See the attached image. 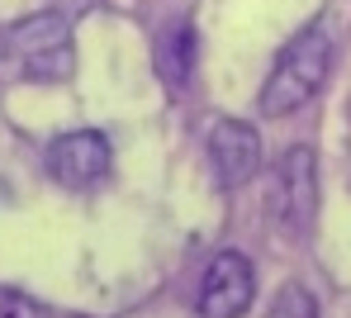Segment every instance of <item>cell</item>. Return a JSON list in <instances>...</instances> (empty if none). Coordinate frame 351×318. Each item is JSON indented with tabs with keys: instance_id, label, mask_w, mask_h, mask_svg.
I'll use <instances>...</instances> for the list:
<instances>
[{
	"instance_id": "obj_5",
	"label": "cell",
	"mask_w": 351,
	"mask_h": 318,
	"mask_svg": "<svg viewBox=\"0 0 351 318\" xmlns=\"http://www.w3.org/2000/svg\"><path fill=\"white\" fill-rule=\"evenodd\" d=\"M256 299V271L242 252H219L199 280V318H242Z\"/></svg>"
},
{
	"instance_id": "obj_8",
	"label": "cell",
	"mask_w": 351,
	"mask_h": 318,
	"mask_svg": "<svg viewBox=\"0 0 351 318\" xmlns=\"http://www.w3.org/2000/svg\"><path fill=\"white\" fill-rule=\"evenodd\" d=\"M271 318H318V304H313V295L304 285H285L276 295V304H271Z\"/></svg>"
},
{
	"instance_id": "obj_1",
	"label": "cell",
	"mask_w": 351,
	"mask_h": 318,
	"mask_svg": "<svg viewBox=\"0 0 351 318\" xmlns=\"http://www.w3.org/2000/svg\"><path fill=\"white\" fill-rule=\"evenodd\" d=\"M328 66H332V34L323 29V19H313L280 48V58L256 95V110L266 119H285L294 110H304L318 95V86L328 81Z\"/></svg>"
},
{
	"instance_id": "obj_7",
	"label": "cell",
	"mask_w": 351,
	"mask_h": 318,
	"mask_svg": "<svg viewBox=\"0 0 351 318\" xmlns=\"http://www.w3.org/2000/svg\"><path fill=\"white\" fill-rule=\"evenodd\" d=\"M190 71H195V29H190V19H176L157 43V76L171 90H185Z\"/></svg>"
},
{
	"instance_id": "obj_4",
	"label": "cell",
	"mask_w": 351,
	"mask_h": 318,
	"mask_svg": "<svg viewBox=\"0 0 351 318\" xmlns=\"http://www.w3.org/2000/svg\"><path fill=\"white\" fill-rule=\"evenodd\" d=\"M110 138L100 128H71L48 147V176L66 191H90L110 176Z\"/></svg>"
},
{
	"instance_id": "obj_3",
	"label": "cell",
	"mask_w": 351,
	"mask_h": 318,
	"mask_svg": "<svg viewBox=\"0 0 351 318\" xmlns=\"http://www.w3.org/2000/svg\"><path fill=\"white\" fill-rule=\"evenodd\" d=\"M318 219V157L313 147H290L276 167V223L290 238H308Z\"/></svg>"
},
{
	"instance_id": "obj_9",
	"label": "cell",
	"mask_w": 351,
	"mask_h": 318,
	"mask_svg": "<svg viewBox=\"0 0 351 318\" xmlns=\"http://www.w3.org/2000/svg\"><path fill=\"white\" fill-rule=\"evenodd\" d=\"M0 318H53V314L19 290H0Z\"/></svg>"
},
{
	"instance_id": "obj_6",
	"label": "cell",
	"mask_w": 351,
	"mask_h": 318,
	"mask_svg": "<svg viewBox=\"0 0 351 318\" xmlns=\"http://www.w3.org/2000/svg\"><path fill=\"white\" fill-rule=\"evenodd\" d=\"M209 167L219 176V186H247L261 171V133L247 119H214L209 124Z\"/></svg>"
},
{
	"instance_id": "obj_2",
	"label": "cell",
	"mask_w": 351,
	"mask_h": 318,
	"mask_svg": "<svg viewBox=\"0 0 351 318\" xmlns=\"http://www.w3.org/2000/svg\"><path fill=\"white\" fill-rule=\"evenodd\" d=\"M5 53L24 81L38 86H58L76 71V38H71V19L62 10H38L24 14L5 29Z\"/></svg>"
}]
</instances>
